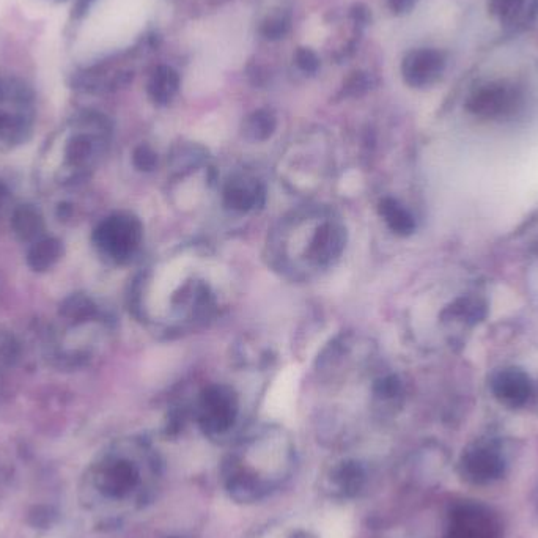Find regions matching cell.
<instances>
[{
  "label": "cell",
  "instance_id": "obj_22",
  "mask_svg": "<svg viewBox=\"0 0 538 538\" xmlns=\"http://www.w3.org/2000/svg\"><path fill=\"white\" fill-rule=\"evenodd\" d=\"M373 84L375 81L369 73L356 71L343 84L342 95L348 96V98H359V96H364L365 93L370 92Z\"/></svg>",
  "mask_w": 538,
  "mask_h": 538
},
{
  "label": "cell",
  "instance_id": "obj_19",
  "mask_svg": "<svg viewBox=\"0 0 538 538\" xmlns=\"http://www.w3.org/2000/svg\"><path fill=\"white\" fill-rule=\"evenodd\" d=\"M277 129V118L269 109H258L244 118V139L249 142H266L273 137Z\"/></svg>",
  "mask_w": 538,
  "mask_h": 538
},
{
  "label": "cell",
  "instance_id": "obj_24",
  "mask_svg": "<svg viewBox=\"0 0 538 538\" xmlns=\"http://www.w3.org/2000/svg\"><path fill=\"white\" fill-rule=\"evenodd\" d=\"M134 159H136L137 167L142 170H153L158 166V155L147 145L137 148Z\"/></svg>",
  "mask_w": 538,
  "mask_h": 538
},
{
  "label": "cell",
  "instance_id": "obj_11",
  "mask_svg": "<svg viewBox=\"0 0 538 538\" xmlns=\"http://www.w3.org/2000/svg\"><path fill=\"white\" fill-rule=\"evenodd\" d=\"M221 199L224 207L232 213H255L265 207V183L252 174H233L222 185Z\"/></svg>",
  "mask_w": 538,
  "mask_h": 538
},
{
  "label": "cell",
  "instance_id": "obj_25",
  "mask_svg": "<svg viewBox=\"0 0 538 538\" xmlns=\"http://www.w3.org/2000/svg\"><path fill=\"white\" fill-rule=\"evenodd\" d=\"M386 2L389 10L397 16L408 15L416 7V0H386Z\"/></svg>",
  "mask_w": 538,
  "mask_h": 538
},
{
  "label": "cell",
  "instance_id": "obj_14",
  "mask_svg": "<svg viewBox=\"0 0 538 538\" xmlns=\"http://www.w3.org/2000/svg\"><path fill=\"white\" fill-rule=\"evenodd\" d=\"M367 472L356 460H343L329 469L325 477L328 493L337 499H353L364 490Z\"/></svg>",
  "mask_w": 538,
  "mask_h": 538
},
{
  "label": "cell",
  "instance_id": "obj_7",
  "mask_svg": "<svg viewBox=\"0 0 538 538\" xmlns=\"http://www.w3.org/2000/svg\"><path fill=\"white\" fill-rule=\"evenodd\" d=\"M524 93L520 85L510 79L482 82L472 90L466 101L469 114L483 120H501L520 111Z\"/></svg>",
  "mask_w": 538,
  "mask_h": 538
},
{
  "label": "cell",
  "instance_id": "obj_18",
  "mask_svg": "<svg viewBox=\"0 0 538 538\" xmlns=\"http://www.w3.org/2000/svg\"><path fill=\"white\" fill-rule=\"evenodd\" d=\"M178 90H180V76L174 68L167 65L156 68L148 79V98L156 106H167L172 103Z\"/></svg>",
  "mask_w": 538,
  "mask_h": 538
},
{
  "label": "cell",
  "instance_id": "obj_4",
  "mask_svg": "<svg viewBox=\"0 0 538 538\" xmlns=\"http://www.w3.org/2000/svg\"><path fill=\"white\" fill-rule=\"evenodd\" d=\"M191 416L211 441L232 439L241 419L240 394L227 383L208 384L194 400Z\"/></svg>",
  "mask_w": 538,
  "mask_h": 538
},
{
  "label": "cell",
  "instance_id": "obj_8",
  "mask_svg": "<svg viewBox=\"0 0 538 538\" xmlns=\"http://www.w3.org/2000/svg\"><path fill=\"white\" fill-rule=\"evenodd\" d=\"M144 240L141 221L131 214H114L107 218L96 232V243L112 262H129L139 251Z\"/></svg>",
  "mask_w": 538,
  "mask_h": 538
},
{
  "label": "cell",
  "instance_id": "obj_9",
  "mask_svg": "<svg viewBox=\"0 0 538 538\" xmlns=\"http://www.w3.org/2000/svg\"><path fill=\"white\" fill-rule=\"evenodd\" d=\"M314 150L303 148L301 152H292L281 163V174L285 183L295 191L307 192L314 186L321 185L329 172V156L321 150L315 155Z\"/></svg>",
  "mask_w": 538,
  "mask_h": 538
},
{
  "label": "cell",
  "instance_id": "obj_3",
  "mask_svg": "<svg viewBox=\"0 0 538 538\" xmlns=\"http://www.w3.org/2000/svg\"><path fill=\"white\" fill-rule=\"evenodd\" d=\"M296 465L295 441L287 428L255 425L236 436L222 463V485L232 501L258 504L290 482Z\"/></svg>",
  "mask_w": 538,
  "mask_h": 538
},
{
  "label": "cell",
  "instance_id": "obj_13",
  "mask_svg": "<svg viewBox=\"0 0 538 538\" xmlns=\"http://www.w3.org/2000/svg\"><path fill=\"white\" fill-rule=\"evenodd\" d=\"M488 15L505 32L518 34L534 26L538 19V0H488Z\"/></svg>",
  "mask_w": 538,
  "mask_h": 538
},
{
  "label": "cell",
  "instance_id": "obj_10",
  "mask_svg": "<svg viewBox=\"0 0 538 538\" xmlns=\"http://www.w3.org/2000/svg\"><path fill=\"white\" fill-rule=\"evenodd\" d=\"M447 56L441 49L417 48L402 60V78L411 89H430L446 73Z\"/></svg>",
  "mask_w": 538,
  "mask_h": 538
},
{
  "label": "cell",
  "instance_id": "obj_17",
  "mask_svg": "<svg viewBox=\"0 0 538 538\" xmlns=\"http://www.w3.org/2000/svg\"><path fill=\"white\" fill-rule=\"evenodd\" d=\"M378 214L394 235L410 236L416 230V219L413 214L394 197H383L378 202Z\"/></svg>",
  "mask_w": 538,
  "mask_h": 538
},
{
  "label": "cell",
  "instance_id": "obj_15",
  "mask_svg": "<svg viewBox=\"0 0 538 538\" xmlns=\"http://www.w3.org/2000/svg\"><path fill=\"white\" fill-rule=\"evenodd\" d=\"M491 391L502 405L520 408L531 398L532 381L524 370L507 367L493 376Z\"/></svg>",
  "mask_w": 538,
  "mask_h": 538
},
{
  "label": "cell",
  "instance_id": "obj_16",
  "mask_svg": "<svg viewBox=\"0 0 538 538\" xmlns=\"http://www.w3.org/2000/svg\"><path fill=\"white\" fill-rule=\"evenodd\" d=\"M466 479L476 483H488L504 474V461L496 452L488 449L469 450L461 460Z\"/></svg>",
  "mask_w": 538,
  "mask_h": 538
},
{
  "label": "cell",
  "instance_id": "obj_26",
  "mask_svg": "<svg viewBox=\"0 0 538 538\" xmlns=\"http://www.w3.org/2000/svg\"><path fill=\"white\" fill-rule=\"evenodd\" d=\"M285 538H314L310 537V535L304 534V532H295V534L287 535Z\"/></svg>",
  "mask_w": 538,
  "mask_h": 538
},
{
  "label": "cell",
  "instance_id": "obj_20",
  "mask_svg": "<svg viewBox=\"0 0 538 538\" xmlns=\"http://www.w3.org/2000/svg\"><path fill=\"white\" fill-rule=\"evenodd\" d=\"M452 317L460 318L466 325H477L487 317V306L477 298H461L447 309Z\"/></svg>",
  "mask_w": 538,
  "mask_h": 538
},
{
  "label": "cell",
  "instance_id": "obj_21",
  "mask_svg": "<svg viewBox=\"0 0 538 538\" xmlns=\"http://www.w3.org/2000/svg\"><path fill=\"white\" fill-rule=\"evenodd\" d=\"M292 27V19L285 13H273L263 21L260 26V34L269 41H279L287 37Z\"/></svg>",
  "mask_w": 538,
  "mask_h": 538
},
{
  "label": "cell",
  "instance_id": "obj_5",
  "mask_svg": "<svg viewBox=\"0 0 538 538\" xmlns=\"http://www.w3.org/2000/svg\"><path fill=\"white\" fill-rule=\"evenodd\" d=\"M109 125L100 117L90 118L74 131L60 150L57 163L46 166L48 172H62V178L79 177L100 163L109 144Z\"/></svg>",
  "mask_w": 538,
  "mask_h": 538
},
{
  "label": "cell",
  "instance_id": "obj_1",
  "mask_svg": "<svg viewBox=\"0 0 538 538\" xmlns=\"http://www.w3.org/2000/svg\"><path fill=\"white\" fill-rule=\"evenodd\" d=\"M229 268L207 243H181L137 277L133 309L156 336L178 339L207 328L229 301Z\"/></svg>",
  "mask_w": 538,
  "mask_h": 538
},
{
  "label": "cell",
  "instance_id": "obj_6",
  "mask_svg": "<svg viewBox=\"0 0 538 538\" xmlns=\"http://www.w3.org/2000/svg\"><path fill=\"white\" fill-rule=\"evenodd\" d=\"M34 111V98L26 84L0 78V147H15L26 141Z\"/></svg>",
  "mask_w": 538,
  "mask_h": 538
},
{
  "label": "cell",
  "instance_id": "obj_23",
  "mask_svg": "<svg viewBox=\"0 0 538 538\" xmlns=\"http://www.w3.org/2000/svg\"><path fill=\"white\" fill-rule=\"evenodd\" d=\"M295 63L299 71H303L304 74H315L320 70V59L309 48H298L295 52Z\"/></svg>",
  "mask_w": 538,
  "mask_h": 538
},
{
  "label": "cell",
  "instance_id": "obj_2",
  "mask_svg": "<svg viewBox=\"0 0 538 538\" xmlns=\"http://www.w3.org/2000/svg\"><path fill=\"white\" fill-rule=\"evenodd\" d=\"M348 229L328 205H304L279 219L265 244V258L285 281L312 282L336 268L347 251Z\"/></svg>",
  "mask_w": 538,
  "mask_h": 538
},
{
  "label": "cell",
  "instance_id": "obj_12",
  "mask_svg": "<svg viewBox=\"0 0 538 538\" xmlns=\"http://www.w3.org/2000/svg\"><path fill=\"white\" fill-rule=\"evenodd\" d=\"M446 538H501V531L490 512L468 504L455 510Z\"/></svg>",
  "mask_w": 538,
  "mask_h": 538
}]
</instances>
